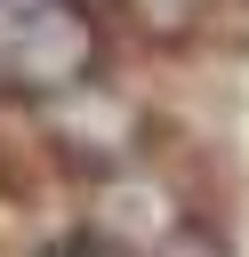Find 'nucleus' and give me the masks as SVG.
<instances>
[{"label":"nucleus","instance_id":"2","mask_svg":"<svg viewBox=\"0 0 249 257\" xmlns=\"http://www.w3.org/2000/svg\"><path fill=\"white\" fill-rule=\"evenodd\" d=\"M137 24H153V32H177V24H193V0H120Z\"/></svg>","mask_w":249,"mask_h":257},{"label":"nucleus","instance_id":"1","mask_svg":"<svg viewBox=\"0 0 249 257\" xmlns=\"http://www.w3.org/2000/svg\"><path fill=\"white\" fill-rule=\"evenodd\" d=\"M48 104V128H56V145L72 153V161H96V169H120L129 161V145H137V112L88 72V80H72V88H56V96H40Z\"/></svg>","mask_w":249,"mask_h":257},{"label":"nucleus","instance_id":"3","mask_svg":"<svg viewBox=\"0 0 249 257\" xmlns=\"http://www.w3.org/2000/svg\"><path fill=\"white\" fill-rule=\"evenodd\" d=\"M64 257H120V249H104V241H96V249H64Z\"/></svg>","mask_w":249,"mask_h":257}]
</instances>
